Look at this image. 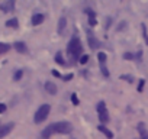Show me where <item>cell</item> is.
Wrapping results in <instances>:
<instances>
[{"label": "cell", "instance_id": "cell-1", "mask_svg": "<svg viewBox=\"0 0 148 139\" xmlns=\"http://www.w3.org/2000/svg\"><path fill=\"white\" fill-rule=\"evenodd\" d=\"M67 51H68V54H70V55L76 57V58H77V57H80V55H82V52H83L82 41H80L77 36H73V38H71V41L68 42Z\"/></svg>", "mask_w": 148, "mask_h": 139}, {"label": "cell", "instance_id": "cell-2", "mask_svg": "<svg viewBox=\"0 0 148 139\" xmlns=\"http://www.w3.org/2000/svg\"><path fill=\"white\" fill-rule=\"evenodd\" d=\"M49 112H51V106H49V104H47V103H45V104H41L39 109L35 112L34 122H35V123H42V122L48 117Z\"/></svg>", "mask_w": 148, "mask_h": 139}, {"label": "cell", "instance_id": "cell-3", "mask_svg": "<svg viewBox=\"0 0 148 139\" xmlns=\"http://www.w3.org/2000/svg\"><path fill=\"white\" fill-rule=\"evenodd\" d=\"M51 126H52V129H54V133H62V135H67V133H70V132L73 130L71 123H70V122H65V120H62V122H57V123H52Z\"/></svg>", "mask_w": 148, "mask_h": 139}, {"label": "cell", "instance_id": "cell-4", "mask_svg": "<svg viewBox=\"0 0 148 139\" xmlns=\"http://www.w3.org/2000/svg\"><path fill=\"white\" fill-rule=\"evenodd\" d=\"M99 58V65H100V71L105 77H109V71H108V67H106V54L105 52H99L97 54Z\"/></svg>", "mask_w": 148, "mask_h": 139}, {"label": "cell", "instance_id": "cell-5", "mask_svg": "<svg viewBox=\"0 0 148 139\" xmlns=\"http://www.w3.org/2000/svg\"><path fill=\"white\" fill-rule=\"evenodd\" d=\"M87 42H89V45H90V48L92 49H99L100 48V41L96 38V35L93 33V32H90V31H87Z\"/></svg>", "mask_w": 148, "mask_h": 139}, {"label": "cell", "instance_id": "cell-6", "mask_svg": "<svg viewBox=\"0 0 148 139\" xmlns=\"http://www.w3.org/2000/svg\"><path fill=\"white\" fill-rule=\"evenodd\" d=\"M0 10L5 13H10L15 10V0H6L5 3L0 5Z\"/></svg>", "mask_w": 148, "mask_h": 139}, {"label": "cell", "instance_id": "cell-7", "mask_svg": "<svg viewBox=\"0 0 148 139\" xmlns=\"http://www.w3.org/2000/svg\"><path fill=\"white\" fill-rule=\"evenodd\" d=\"M15 127V123H6V125H2L0 126V139L2 138H5L6 135H9L10 132H12V129Z\"/></svg>", "mask_w": 148, "mask_h": 139}, {"label": "cell", "instance_id": "cell-8", "mask_svg": "<svg viewBox=\"0 0 148 139\" xmlns=\"http://www.w3.org/2000/svg\"><path fill=\"white\" fill-rule=\"evenodd\" d=\"M136 129H138V132H139V138H141V139H148V130H147L144 122H139L138 126H136Z\"/></svg>", "mask_w": 148, "mask_h": 139}, {"label": "cell", "instance_id": "cell-9", "mask_svg": "<svg viewBox=\"0 0 148 139\" xmlns=\"http://www.w3.org/2000/svg\"><path fill=\"white\" fill-rule=\"evenodd\" d=\"M65 28H67V19H65V18H60V20H58V28H57L58 35H64Z\"/></svg>", "mask_w": 148, "mask_h": 139}, {"label": "cell", "instance_id": "cell-10", "mask_svg": "<svg viewBox=\"0 0 148 139\" xmlns=\"http://www.w3.org/2000/svg\"><path fill=\"white\" fill-rule=\"evenodd\" d=\"M13 48L19 52V54H26L28 52V46H26V44L25 42H15V45H13Z\"/></svg>", "mask_w": 148, "mask_h": 139}, {"label": "cell", "instance_id": "cell-11", "mask_svg": "<svg viewBox=\"0 0 148 139\" xmlns=\"http://www.w3.org/2000/svg\"><path fill=\"white\" fill-rule=\"evenodd\" d=\"M44 87H45V91H47V93H49L51 96L57 94V86H55L52 81H47Z\"/></svg>", "mask_w": 148, "mask_h": 139}, {"label": "cell", "instance_id": "cell-12", "mask_svg": "<svg viewBox=\"0 0 148 139\" xmlns=\"http://www.w3.org/2000/svg\"><path fill=\"white\" fill-rule=\"evenodd\" d=\"M44 19H45V16H44L42 13H35V15L32 16V25H34V26H38V25H41V23L44 22Z\"/></svg>", "mask_w": 148, "mask_h": 139}, {"label": "cell", "instance_id": "cell-13", "mask_svg": "<svg viewBox=\"0 0 148 139\" xmlns=\"http://www.w3.org/2000/svg\"><path fill=\"white\" fill-rule=\"evenodd\" d=\"M97 129H99V132H102V133H103L108 139H112V138H113V133H112V132H110V130L105 126V125H99V126H97Z\"/></svg>", "mask_w": 148, "mask_h": 139}, {"label": "cell", "instance_id": "cell-14", "mask_svg": "<svg viewBox=\"0 0 148 139\" xmlns=\"http://www.w3.org/2000/svg\"><path fill=\"white\" fill-rule=\"evenodd\" d=\"M99 119H100L102 125H105V123H108V122H109V113H108V110H106V109H105V110H102V112H99Z\"/></svg>", "mask_w": 148, "mask_h": 139}, {"label": "cell", "instance_id": "cell-15", "mask_svg": "<svg viewBox=\"0 0 148 139\" xmlns=\"http://www.w3.org/2000/svg\"><path fill=\"white\" fill-rule=\"evenodd\" d=\"M87 15H89V25H90V26H96L97 22H96V18H95V12L87 10Z\"/></svg>", "mask_w": 148, "mask_h": 139}, {"label": "cell", "instance_id": "cell-16", "mask_svg": "<svg viewBox=\"0 0 148 139\" xmlns=\"http://www.w3.org/2000/svg\"><path fill=\"white\" fill-rule=\"evenodd\" d=\"M6 26H8V28H15V29H16V28L19 26V22H18L16 18H13V19H9V20L6 22Z\"/></svg>", "mask_w": 148, "mask_h": 139}, {"label": "cell", "instance_id": "cell-17", "mask_svg": "<svg viewBox=\"0 0 148 139\" xmlns=\"http://www.w3.org/2000/svg\"><path fill=\"white\" fill-rule=\"evenodd\" d=\"M9 49H10V45H9V44H3V42H0V55H2V54H6Z\"/></svg>", "mask_w": 148, "mask_h": 139}, {"label": "cell", "instance_id": "cell-18", "mask_svg": "<svg viewBox=\"0 0 148 139\" xmlns=\"http://www.w3.org/2000/svg\"><path fill=\"white\" fill-rule=\"evenodd\" d=\"M55 62H58V64H61V65L65 64V61L62 59V54H61V52H57V55H55Z\"/></svg>", "mask_w": 148, "mask_h": 139}, {"label": "cell", "instance_id": "cell-19", "mask_svg": "<svg viewBox=\"0 0 148 139\" xmlns=\"http://www.w3.org/2000/svg\"><path fill=\"white\" fill-rule=\"evenodd\" d=\"M22 76H23V71H22V70H18V71L15 73V76H13V80L15 81H19L22 78Z\"/></svg>", "mask_w": 148, "mask_h": 139}, {"label": "cell", "instance_id": "cell-20", "mask_svg": "<svg viewBox=\"0 0 148 139\" xmlns=\"http://www.w3.org/2000/svg\"><path fill=\"white\" fill-rule=\"evenodd\" d=\"M141 29H142V35H144V39H145V44L148 45V33H147V28H145V25H144V23L141 25Z\"/></svg>", "mask_w": 148, "mask_h": 139}, {"label": "cell", "instance_id": "cell-21", "mask_svg": "<svg viewBox=\"0 0 148 139\" xmlns=\"http://www.w3.org/2000/svg\"><path fill=\"white\" fill-rule=\"evenodd\" d=\"M71 102H73V104H74V106H79V104H80L79 97H77V94H76V93H73V94H71Z\"/></svg>", "mask_w": 148, "mask_h": 139}, {"label": "cell", "instance_id": "cell-22", "mask_svg": "<svg viewBox=\"0 0 148 139\" xmlns=\"http://www.w3.org/2000/svg\"><path fill=\"white\" fill-rule=\"evenodd\" d=\"M89 58H90L89 55H86V54H83V55H82V57L79 58V61H80V64H86V62L89 61Z\"/></svg>", "mask_w": 148, "mask_h": 139}, {"label": "cell", "instance_id": "cell-23", "mask_svg": "<svg viewBox=\"0 0 148 139\" xmlns=\"http://www.w3.org/2000/svg\"><path fill=\"white\" fill-rule=\"evenodd\" d=\"M105 109H106L105 102H99V103H97V112H102V110H105Z\"/></svg>", "mask_w": 148, "mask_h": 139}, {"label": "cell", "instance_id": "cell-24", "mask_svg": "<svg viewBox=\"0 0 148 139\" xmlns=\"http://www.w3.org/2000/svg\"><path fill=\"white\" fill-rule=\"evenodd\" d=\"M144 84H145V80H139V84H138V93H142V90H144Z\"/></svg>", "mask_w": 148, "mask_h": 139}, {"label": "cell", "instance_id": "cell-25", "mask_svg": "<svg viewBox=\"0 0 148 139\" xmlns=\"http://www.w3.org/2000/svg\"><path fill=\"white\" fill-rule=\"evenodd\" d=\"M123 58H125V59H134V55H132L131 52H125V54H123Z\"/></svg>", "mask_w": 148, "mask_h": 139}, {"label": "cell", "instance_id": "cell-26", "mask_svg": "<svg viewBox=\"0 0 148 139\" xmlns=\"http://www.w3.org/2000/svg\"><path fill=\"white\" fill-rule=\"evenodd\" d=\"M121 78H122V80H128L129 83H132V81H134V78H132L131 76H121Z\"/></svg>", "mask_w": 148, "mask_h": 139}, {"label": "cell", "instance_id": "cell-27", "mask_svg": "<svg viewBox=\"0 0 148 139\" xmlns=\"http://www.w3.org/2000/svg\"><path fill=\"white\" fill-rule=\"evenodd\" d=\"M52 76H54V77H57V78H62V76L57 71V70H52Z\"/></svg>", "mask_w": 148, "mask_h": 139}, {"label": "cell", "instance_id": "cell-28", "mask_svg": "<svg viewBox=\"0 0 148 139\" xmlns=\"http://www.w3.org/2000/svg\"><path fill=\"white\" fill-rule=\"evenodd\" d=\"M5 112H6V104L0 103V113H5Z\"/></svg>", "mask_w": 148, "mask_h": 139}, {"label": "cell", "instance_id": "cell-29", "mask_svg": "<svg viewBox=\"0 0 148 139\" xmlns=\"http://www.w3.org/2000/svg\"><path fill=\"white\" fill-rule=\"evenodd\" d=\"M71 78H73V74H68V76H64V77H62L64 81H68V80H71Z\"/></svg>", "mask_w": 148, "mask_h": 139}, {"label": "cell", "instance_id": "cell-30", "mask_svg": "<svg viewBox=\"0 0 148 139\" xmlns=\"http://www.w3.org/2000/svg\"><path fill=\"white\" fill-rule=\"evenodd\" d=\"M139 139H141V138H139Z\"/></svg>", "mask_w": 148, "mask_h": 139}]
</instances>
